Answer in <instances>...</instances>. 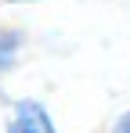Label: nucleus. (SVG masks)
Returning a JSON list of instances; mask_svg holds the SVG:
<instances>
[{
    "label": "nucleus",
    "mask_w": 130,
    "mask_h": 133,
    "mask_svg": "<svg viewBox=\"0 0 130 133\" xmlns=\"http://www.w3.org/2000/svg\"><path fill=\"white\" fill-rule=\"evenodd\" d=\"M4 133H62V130L54 126V115L47 111L40 97H18L7 108Z\"/></svg>",
    "instance_id": "1"
},
{
    "label": "nucleus",
    "mask_w": 130,
    "mask_h": 133,
    "mask_svg": "<svg viewBox=\"0 0 130 133\" xmlns=\"http://www.w3.org/2000/svg\"><path fill=\"white\" fill-rule=\"evenodd\" d=\"M22 47H25V32L15 29V25H4V22H0V97H4V76L18 65Z\"/></svg>",
    "instance_id": "2"
},
{
    "label": "nucleus",
    "mask_w": 130,
    "mask_h": 133,
    "mask_svg": "<svg viewBox=\"0 0 130 133\" xmlns=\"http://www.w3.org/2000/svg\"><path fill=\"white\" fill-rule=\"evenodd\" d=\"M112 133H130V108L123 111V115H119L116 122H112Z\"/></svg>",
    "instance_id": "3"
},
{
    "label": "nucleus",
    "mask_w": 130,
    "mask_h": 133,
    "mask_svg": "<svg viewBox=\"0 0 130 133\" xmlns=\"http://www.w3.org/2000/svg\"><path fill=\"white\" fill-rule=\"evenodd\" d=\"M7 4H36V0H7Z\"/></svg>",
    "instance_id": "4"
}]
</instances>
